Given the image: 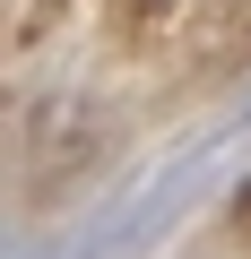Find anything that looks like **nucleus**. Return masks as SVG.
<instances>
[{"label": "nucleus", "instance_id": "nucleus-1", "mask_svg": "<svg viewBox=\"0 0 251 259\" xmlns=\"http://www.w3.org/2000/svg\"><path fill=\"white\" fill-rule=\"evenodd\" d=\"M225 225H234V233H242V242H251V182H242V190H234V207H225Z\"/></svg>", "mask_w": 251, "mask_h": 259}]
</instances>
